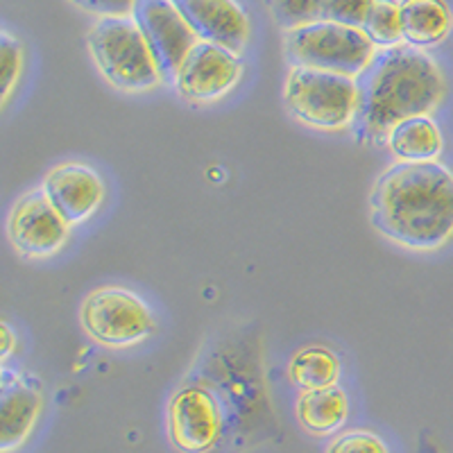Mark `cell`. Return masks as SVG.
Returning a JSON list of instances; mask_svg holds the SVG:
<instances>
[{
	"label": "cell",
	"instance_id": "obj_18",
	"mask_svg": "<svg viewBox=\"0 0 453 453\" xmlns=\"http://www.w3.org/2000/svg\"><path fill=\"white\" fill-rule=\"evenodd\" d=\"M361 30L370 36L379 50L402 46V3L399 0H374L367 10Z\"/></svg>",
	"mask_w": 453,
	"mask_h": 453
},
{
	"label": "cell",
	"instance_id": "obj_3",
	"mask_svg": "<svg viewBox=\"0 0 453 453\" xmlns=\"http://www.w3.org/2000/svg\"><path fill=\"white\" fill-rule=\"evenodd\" d=\"M88 52L104 80L125 93L159 87L161 73L134 16H100L87 35Z\"/></svg>",
	"mask_w": 453,
	"mask_h": 453
},
{
	"label": "cell",
	"instance_id": "obj_6",
	"mask_svg": "<svg viewBox=\"0 0 453 453\" xmlns=\"http://www.w3.org/2000/svg\"><path fill=\"white\" fill-rule=\"evenodd\" d=\"M80 325L91 340L109 349H127L155 335L157 322L143 299L120 286H103L84 297Z\"/></svg>",
	"mask_w": 453,
	"mask_h": 453
},
{
	"label": "cell",
	"instance_id": "obj_23",
	"mask_svg": "<svg viewBox=\"0 0 453 453\" xmlns=\"http://www.w3.org/2000/svg\"><path fill=\"white\" fill-rule=\"evenodd\" d=\"M73 5L88 14L100 16H127L132 14L134 0H71Z\"/></svg>",
	"mask_w": 453,
	"mask_h": 453
},
{
	"label": "cell",
	"instance_id": "obj_14",
	"mask_svg": "<svg viewBox=\"0 0 453 453\" xmlns=\"http://www.w3.org/2000/svg\"><path fill=\"white\" fill-rule=\"evenodd\" d=\"M386 145L399 164H431L442 155L444 139L431 116H418L396 125Z\"/></svg>",
	"mask_w": 453,
	"mask_h": 453
},
{
	"label": "cell",
	"instance_id": "obj_17",
	"mask_svg": "<svg viewBox=\"0 0 453 453\" xmlns=\"http://www.w3.org/2000/svg\"><path fill=\"white\" fill-rule=\"evenodd\" d=\"M340 374H342V363L329 347H302L290 356L288 361L290 383L302 392L338 386Z\"/></svg>",
	"mask_w": 453,
	"mask_h": 453
},
{
	"label": "cell",
	"instance_id": "obj_24",
	"mask_svg": "<svg viewBox=\"0 0 453 453\" xmlns=\"http://www.w3.org/2000/svg\"><path fill=\"white\" fill-rule=\"evenodd\" d=\"M0 340H3V345H0V361L7 363L16 354V349H19V340H16L14 329L7 322L0 325Z\"/></svg>",
	"mask_w": 453,
	"mask_h": 453
},
{
	"label": "cell",
	"instance_id": "obj_11",
	"mask_svg": "<svg viewBox=\"0 0 453 453\" xmlns=\"http://www.w3.org/2000/svg\"><path fill=\"white\" fill-rule=\"evenodd\" d=\"M43 408V388L21 370H0V453L21 449L35 431Z\"/></svg>",
	"mask_w": 453,
	"mask_h": 453
},
{
	"label": "cell",
	"instance_id": "obj_4",
	"mask_svg": "<svg viewBox=\"0 0 453 453\" xmlns=\"http://www.w3.org/2000/svg\"><path fill=\"white\" fill-rule=\"evenodd\" d=\"M283 104L297 123L319 132L354 127L358 116V80L293 66L283 82Z\"/></svg>",
	"mask_w": 453,
	"mask_h": 453
},
{
	"label": "cell",
	"instance_id": "obj_22",
	"mask_svg": "<svg viewBox=\"0 0 453 453\" xmlns=\"http://www.w3.org/2000/svg\"><path fill=\"white\" fill-rule=\"evenodd\" d=\"M372 3L374 0H325L322 21H338L345 26L361 27Z\"/></svg>",
	"mask_w": 453,
	"mask_h": 453
},
{
	"label": "cell",
	"instance_id": "obj_12",
	"mask_svg": "<svg viewBox=\"0 0 453 453\" xmlns=\"http://www.w3.org/2000/svg\"><path fill=\"white\" fill-rule=\"evenodd\" d=\"M42 191L71 226L84 225L96 216L107 193L98 170L82 161H66L48 170Z\"/></svg>",
	"mask_w": 453,
	"mask_h": 453
},
{
	"label": "cell",
	"instance_id": "obj_8",
	"mask_svg": "<svg viewBox=\"0 0 453 453\" xmlns=\"http://www.w3.org/2000/svg\"><path fill=\"white\" fill-rule=\"evenodd\" d=\"M7 238L12 248L30 261L55 257L66 245L71 225L59 216L42 188L23 193L7 216Z\"/></svg>",
	"mask_w": 453,
	"mask_h": 453
},
{
	"label": "cell",
	"instance_id": "obj_7",
	"mask_svg": "<svg viewBox=\"0 0 453 453\" xmlns=\"http://www.w3.org/2000/svg\"><path fill=\"white\" fill-rule=\"evenodd\" d=\"M136 26L143 32L152 59L165 84H175L181 62L200 39L188 27L173 0H134Z\"/></svg>",
	"mask_w": 453,
	"mask_h": 453
},
{
	"label": "cell",
	"instance_id": "obj_21",
	"mask_svg": "<svg viewBox=\"0 0 453 453\" xmlns=\"http://www.w3.org/2000/svg\"><path fill=\"white\" fill-rule=\"evenodd\" d=\"M326 453H390L386 442L376 433L347 431L335 435L326 447Z\"/></svg>",
	"mask_w": 453,
	"mask_h": 453
},
{
	"label": "cell",
	"instance_id": "obj_16",
	"mask_svg": "<svg viewBox=\"0 0 453 453\" xmlns=\"http://www.w3.org/2000/svg\"><path fill=\"white\" fill-rule=\"evenodd\" d=\"M451 12L444 0H402L403 43L431 48L442 43L451 32Z\"/></svg>",
	"mask_w": 453,
	"mask_h": 453
},
{
	"label": "cell",
	"instance_id": "obj_15",
	"mask_svg": "<svg viewBox=\"0 0 453 453\" xmlns=\"http://www.w3.org/2000/svg\"><path fill=\"white\" fill-rule=\"evenodd\" d=\"M295 418L299 426L311 435H319V438L334 435L345 426L349 418V399L345 390L338 386L302 392L295 403Z\"/></svg>",
	"mask_w": 453,
	"mask_h": 453
},
{
	"label": "cell",
	"instance_id": "obj_2",
	"mask_svg": "<svg viewBox=\"0 0 453 453\" xmlns=\"http://www.w3.org/2000/svg\"><path fill=\"white\" fill-rule=\"evenodd\" d=\"M358 80V143L386 145L399 123L431 116L447 96L442 68L426 50L402 46L379 50Z\"/></svg>",
	"mask_w": 453,
	"mask_h": 453
},
{
	"label": "cell",
	"instance_id": "obj_1",
	"mask_svg": "<svg viewBox=\"0 0 453 453\" xmlns=\"http://www.w3.org/2000/svg\"><path fill=\"white\" fill-rule=\"evenodd\" d=\"M370 220L399 248L438 252L453 241V173L440 161H396L372 186Z\"/></svg>",
	"mask_w": 453,
	"mask_h": 453
},
{
	"label": "cell",
	"instance_id": "obj_10",
	"mask_svg": "<svg viewBox=\"0 0 453 453\" xmlns=\"http://www.w3.org/2000/svg\"><path fill=\"white\" fill-rule=\"evenodd\" d=\"M242 66L238 55L216 46L197 42L181 62L175 88L181 98L193 104H211L222 100L241 82Z\"/></svg>",
	"mask_w": 453,
	"mask_h": 453
},
{
	"label": "cell",
	"instance_id": "obj_20",
	"mask_svg": "<svg viewBox=\"0 0 453 453\" xmlns=\"http://www.w3.org/2000/svg\"><path fill=\"white\" fill-rule=\"evenodd\" d=\"M273 19L279 27L293 30L306 23L322 21V5L325 0H265Z\"/></svg>",
	"mask_w": 453,
	"mask_h": 453
},
{
	"label": "cell",
	"instance_id": "obj_9",
	"mask_svg": "<svg viewBox=\"0 0 453 453\" xmlns=\"http://www.w3.org/2000/svg\"><path fill=\"white\" fill-rule=\"evenodd\" d=\"M170 444L180 453H209L222 435V411L202 386H186L173 395L165 411Z\"/></svg>",
	"mask_w": 453,
	"mask_h": 453
},
{
	"label": "cell",
	"instance_id": "obj_13",
	"mask_svg": "<svg viewBox=\"0 0 453 453\" xmlns=\"http://www.w3.org/2000/svg\"><path fill=\"white\" fill-rule=\"evenodd\" d=\"M200 42L241 55L250 39V19L236 0H173Z\"/></svg>",
	"mask_w": 453,
	"mask_h": 453
},
{
	"label": "cell",
	"instance_id": "obj_5",
	"mask_svg": "<svg viewBox=\"0 0 453 453\" xmlns=\"http://www.w3.org/2000/svg\"><path fill=\"white\" fill-rule=\"evenodd\" d=\"M376 52L379 48L361 27L338 21H315L283 32V55L290 68H318L361 78Z\"/></svg>",
	"mask_w": 453,
	"mask_h": 453
},
{
	"label": "cell",
	"instance_id": "obj_19",
	"mask_svg": "<svg viewBox=\"0 0 453 453\" xmlns=\"http://www.w3.org/2000/svg\"><path fill=\"white\" fill-rule=\"evenodd\" d=\"M23 71V46L14 35L7 30L0 32V104L7 107L14 88L21 80Z\"/></svg>",
	"mask_w": 453,
	"mask_h": 453
}]
</instances>
